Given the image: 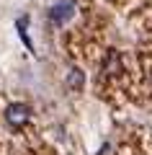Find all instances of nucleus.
Segmentation results:
<instances>
[{"instance_id": "1", "label": "nucleus", "mask_w": 152, "mask_h": 155, "mask_svg": "<svg viewBox=\"0 0 152 155\" xmlns=\"http://www.w3.org/2000/svg\"><path fill=\"white\" fill-rule=\"evenodd\" d=\"M28 116H31V109H28L26 104H11L5 109V119H8V124L11 127H23V124L28 122Z\"/></svg>"}, {"instance_id": "2", "label": "nucleus", "mask_w": 152, "mask_h": 155, "mask_svg": "<svg viewBox=\"0 0 152 155\" xmlns=\"http://www.w3.org/2000/svg\"><path fill=\"white\" fill-rule=\"evenodd\" d=\"M75 13V5H72V0H60L52 11H49V18L57 23V26H62L65 21H70V16Z\"/></svg>"}, {"instance_id": "3", "label": "nucleus", "mask_w": 152, "mask_h": 155, "mask_svg": "<svg viewBox=\"0 0 152 155\" xmlns=\"http://www.w3.org/2000/svg\"><path fill=\"white\" fill-rule=\"evenodd\" d=\"M26 23H28V18H18V34H21V39H23V44L28 47V49H34V44H31V39H28V34H26Z\"/></svg>"}, {"instance_id": "4", "label": "nucleus", "mask_w": 152, "mask_h": 155, "mask_svg": "<svg viewBox=\"0 0 152 155\" xmlns=\"http://www.w3.org/2000/svg\"><path fill=\"white\" fill-rule=\"evenodd\" d=\"M80 83H82V75H80V70H72V75H70V85L80 88Z\"/></svg>"}]
</instances>
